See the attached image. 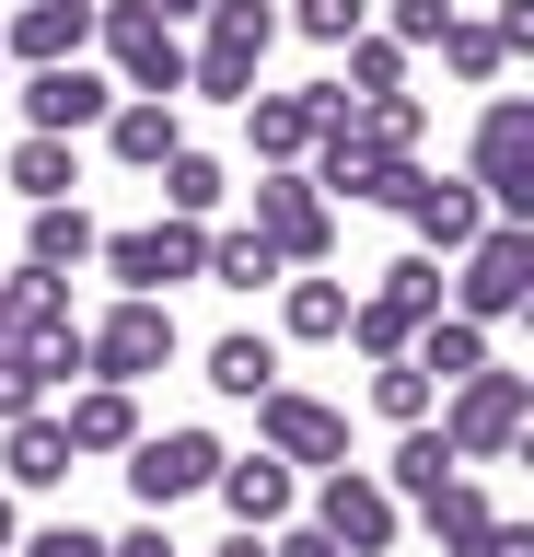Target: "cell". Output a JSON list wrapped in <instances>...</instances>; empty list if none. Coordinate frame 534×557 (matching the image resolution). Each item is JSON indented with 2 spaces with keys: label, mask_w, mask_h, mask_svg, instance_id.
Here are the masks:
<instances>
[{
  "label": "cell",
  "mask_w": 534,
  "mask_h": 557,
  "mask_svg": "<svg viewBox=\"0 0 534 557\" xmlns=\"http://www.w3.org/2000/svg\"><path fill=\"white\" fill-rule=\"evenodd\" d=\"M280 383V337H256V325H233V337H210V395H233V407H256Z\"/></svg>",
  "instance_id": "cb8c5ba5"
},
{
  "label": "cell",
  "mask_w": 534,
  "mask_h": 557,
  "mask_svg": "<svg viewBox=\"0 0 534 557\" xmlns=\"http://www.w3.org/2000/svg\"><path fill=\"white\" fill-rule=\"evenodd\" d=\"M337 337L360 348V360H407V337H419V313H395L384 290H349V325Z\"/></svg>",
  "instance_id": "1f68e13d"
},
{
  "label": "cell",
  "mask_w": 534,
  "mask_h": 557,
  "mask_svg": "<svg viewBox=\"0 0 534 557\" xmlns=\"http://www.w3.org/2000/svg\"><path fill=\"white\" fill-rule=\"evenodd\" d=\"M94 244H105V221L82 198H47L36 221H24V268H47V278H71V268H94Z\"/></svg>",
  "instance_id": "ffe728a7"
},
{
  "label": "cell",
  "mask_w": 534,
  "mask_h": 557,
  "mask_svg": "<svg viewBox=\"0 0 534 557\" xmlns=\"http://www.w3.org/2000/svg\"><path fill=\"white\" fill-rule=\"evenodd\" d=\"M12 557H105L94 522H36V534H12Z\"/></svg>",
  "instance_id": "74e56055"
},
{
  "label": "cell",
  "mask_w": 534,
  "mask_h": 557,
  "mask_svg": "<svg viewBox=\"0 0 534 557\" xmlns=\"http://www.w3.org/2000/svg\"><path fill=\"white\" fill-rule=\"evenodd\" d=\"M198 278H221V290H280V256H268V233H256V221H233V233H210V268Z\"/></svg>",
  "instance_id": "83f0119b"
},
{
  "label": "cell",
  "mask_w": 534,
  "mask_h": 557,
  "mask_svg": "<svg viewBox=\"0 0 534 557\" xmlns=\"http://www.w3.org/2000/svg\"><path fill=\"white\" fill-rule=\"evenodd\" d=\"M523 302H534V221H488V233L442 268V313L499 325V313H523Z\"/></svg>",
  "instance_id": "7a4b0ae2"
},
{
  "label": "cell",
  "mask_w": 534,
  "mask_h": 557,
  "mask_svg": "<svg viewBox=\"0 0 534 557\" xmlns=\"http://www.w3.org/2000/svg\"><path fill=\"white\" fill-rule=\"evenodd\" d=\"M82 47H94V0H24L12 35H0V59H24V70H59Z\"/></svg>",
  "instance_id": "e0dca14e"
},
{
  "label": "cell",
  "mask_w": 534,
  "mask_h": 557,
  "mask_svg": "<svg viewBox=\"0 0 534 557\" xmlns=\"http://www.w3.org/2000/svg\"><path fill=\"white\" fill-rule=\"evenodd\" d=\"M454 12H464V0H454Z\"/></svg>",
  "instance_id": "bcb514c9"
},
{
  "label": "cell",
  "mask_w": 534,
  "mask_h": 557,
  "mask_svg": "<svg viewBox=\"0 0 534 557\" xmlns=\"http://www.w3.org/2000/svg\"><path fill=\"white\" fill-rule=\"evenodd\" d=\"M407 360H419V372H430V395H442V383L488 372V325H464V313H430L419 337H407Z\"/></svg>",
  "instance_id": "603a6c76"
},
{
  "label": "cell",
  "mask_w": 534,
  "mask_h": 557,
  "mask_svg": "<svg viewBox=\"0 0 534 557\" xmlns=\"http://www.w3.org/2000/svg\"><path fill=\"white\" fill-rule=\"evenodd\" d=\"M419 522H430V546H442V557H464V546H476V534L499 522V499H488V487H476V476L454 465V476H442V487L419 499Z\"/></svg>",
  "instance_id": "7402d4cb"
},
{
  "label": "cell",
  "mask_w": 534,
  "mask_h": 557,
  "mask_svg": "<svg viewBox=\"0 0 534 557\" xmlns=\"http://www.w3.org/2000/svg\"><path fill=\"white\" fill-rule=\"evenodd\" d=\"M280 325L302 348H325L337 325H349V278H280Z\"/></svg>",
  "instance_id": "f1b7e54d"
},
{
  "label": "cell",
  "mask_w": 534,
  "mask_h": 557,
  "mask_svg": "<svg viewBox=\"0 0 534 557\" xmlns=\"http://www.w3.org/2000/svg\"><path fill=\"white\" fill-rule=\"evenodd\" d=\"M105 104H116V82H105L94 59L24 70V128H36V139H82V128H105Z\"/></svg>",
  "instance_id": "5bb4252c"
},
{
  "label": "cell",
  "mask_w": 534,
  "mask_h": 557,
  "mask_svg": "<svg viewBox=\"0 0 534 557\" xmlns=\"http://www.w3.org/2000/svg\"><path fill=\"white\" fill-rule=\"evenodd\" d=\"M360 128L384 139L395 163H419V139H430V104H419V94H372V104H360Z\"/></svg>",
  "instance_id": "836d02e7"
},
{
  "label": "cell",
  "mask_w": 534,
  "mask_h": 557,
  "mask_svg": "<svg viewBox=\"0 0 534 557\" xmlns=\"http://www.w3.org/2000/svg\"><path fill=\"white\" fill-rule=\"evenodd\" d=\"M0 174H12V198H24V209H47V198H71V186H82V151H71V139H36V128H24Z\"/></svg>",
  "instance_id": "d4e9b609"
},
{
  "label": "cell",
  "mask_w": 534,
  "mask_h": 557,
  "mask_svg": "<svg viewBox=\"0 0 534 557\" xmlns=\"http://www.w3.org/2000/svg\"><path fill=\"white\" fill-rule=\"evenodd\" d=\"M430 407H442V395H430V372H419V360H372V418H395V430H419Z\"/></svg>",
  "instance_id": "d6a6232c"
},
{
  "label": "cell",
  "mask_w": 534,
  "mask_h": 557,
  "mask_svg": "<svg viewBox=\"0 0 534 557\" xmlns=\"http://www.w3.org/2000/svg\"><path fill=\"white\" fill-rule=\"evenodd\" d=\"M210 557H268V534H233V546H210Z\"/></svg>",
  "instance_id": "ee69618b"
},
{
  "label": "cell",
  "mask_w": 534,
  "mask_h": 557,
  "mask_svg": "<svg viewBox=\"0 0 534 557\" xmlns=\"http://www.w3.org/2000/svg\"><path fill=\"white\" fill-rule=\"evenodd\" d=\"M59 430H71V453H128L140 442V383H82L59 407Z\"/></svg>",
  "instance_id": "d6986e66"
},
{
  "label": "cell",
  "mask_w": 534,
  "mask_h": 557,
  "mask_svg": "<svg viewBox=\"0 0 534 557\" xmlns=\"http://www.w3.org/2000/svg\"><path fill=\"white\" fill-rule=\"evenodd\" d=\"M151 174H163V209H175V221H221V198H233V174H221L198 139H186V151H163Z\"/></svg>",
  "instance_id": "484cf974"
},
{
  "label": "cell",
  "mask_w": 534,
  "mask_h": 557,
  "mask_svg": "<svg viewBox=\"0 0 534 557\" xmlns=\"http://www.w3.org/2000/svg\"><path fill=\"white\" fill-rule=\"evenodd\" d=\"M105 151H116L128 174H151L163 151H186V116H175L163 94H116V104H105Z\"/></svg>",
  "instance_id": "ac0fdd59"
},
{
  "label": "cell",
  "mask_w": 534,
  "mask_h": 557,
  "mask_svg": "<svg viewBox=\"0 0 534 557\" xmlns=\"http://www.w3.org/2000/svg\"><path fill=\"white\" fill-rule=\"evenodd\" d=\"M198 59H186V94H210V104H245L256 94V59H268V35H280V12L268 0H210L198 12Z\"/></svg>",
  "instance_id": "ba28073f"
},
{
  "label": "cell",
  "mask_w": 534,
  "mask_h": 557,
  "mask_svg": "<svg viewBox=\"0 0 534 557\" xmlns=\"http://www.w3.org/2000/svg\"><path fill=\"white\" fill-rule=\"evenodd\" d=\"M268 557H349L337 534H314V522H268Z\"/></svg>",
  "instance_id": "f35d334b"
},
{
  "label": "cell",
  "mask_w": 534,
  "mask_h": 557,
  "mask_svg": "<svg viewBox=\"0 0 534 557\" xmlns=\"http://www.w3.org/2000/svg\"><path fill=\"white\" fill-rule=\"evenodd\" d=\"M384 198L407 209V233H419V256H442V268H454L464 244L488 233V198H476L464 174H419V163H395V186H384Z\"/></svg>",
  "instance_id": "7c38bea8"
},
{
  "label": "cell",
  "mask_w": 534,
  "mask_h": 557,
  "mask_svg": "<svg viewBox=\"0 0 534 557\" xmlns=\"http://www.w3.org/2000/svg\"><path fill=\"white\" fill-rule=\"evenodd\" d=\"M302 174H314L325 198L349 209V198H384V186H395V151H384L372 128H360V116H337V128H325L314 151H302Z\"/></svg>",
  "instance_id": "2e32d148"
},
{
  "label": "cell",
  "mask_w": 534,
  "mask_h": 557,
  "mask_svg": "<svg viewBox=\"0 0 534 557\" xmlns=\"http://www.w3.org/2000/svg\"><path fill=\"white\" fill-rule=\"evenodd\" d=\"M210 499L233 511V534H268V522H290V511H302V476H290L280 453H221Z\"/></svg>",
  "instance_id": "9a60e30c"
},
{
  "label": "cell",
  "mask_w": 534,
  "mask_h": 557,
  "mask_svg": "<svg viewBox=\"0 0 534 557\" xmlns=\"http://www.w3.org/2000/svg\"><path fill=\"white\" fill-rule=\"evenodd\" d=\"M256 453H280L290 476H325V465H349V407H325L302 383H268L256 395Z\"/></svg>",
  "instance_id": "9c48e42d"
},
{
  "label": "cell",
  "mask_w": 534,
  "mask_h": 557,
  "mask_svg": "<svg viewBox=\"0 0 534 557\" xmlns=\"http://www.w3.org/2000/svg\"><path fill=\"white\" fill-rule=\"evenodd\" d=\"M442 442H454V465H511L534 430V372H511V360H488V372L442 383V418H430Z\"/></svg>",
  "instance_id": "6da1fadb"
},
{
  "label": "cell",
  "mask_w": 534,
  "mask_h": 557,
  "mask_svg": "<svg viewBox=\"0 0 534 557\" xmlns=\"http://www.w3.org/2000/svg\"><path fill=\"white\" fill-rule=\"evenodd\" d=\"M464 557H534V522H511V511H499V522H488V534H476Z\"/></svg>",
  "instance_id": "ab89813d"
},
{
  "label": "cell",
  "mask_w": 534,
  "mask_h": 557,
  "mask_svg": "<svg viewBox=\"0 0 534 557\" xmlns=\"http://www.w3.org/2000/svg\"><path fill=\"white\" fill-rule=\"evenodd\" d=\"M464 186L488 198V221H534V94H488L464 139Z\"/></svg>",
  "instance_id": "3957f363"
},
{
  "label": "cell",
  "mask_w": 534,
  "mask_h": 557,
  "mask_svg": "<svg viewBox=\"0 0 534 557\" xmlns=\"http://www.w3.org/2000/svg\"><path fill=\"white\" fill-rule=\"evenodd\" d=\"M163 360H175V302L116 290V302L82 325V383H151Z\"/></svg>",
  "instance_id": "8992f818"
},
{
  "label": "cell",
  "mask_w": 534,
  "mask_h": 557,
  "mask_svg": "<svg viewBox=\"0 0 534 557\" xmlns=\"http://www.w3.org/2000/svg\"><path fill=\"white\" fill-rule=\"evenodd\" d=\"M442 476H454V442H442L430 418H419V430H395V465H384V487H395V499L419 511V499H430Z\"/></svg>",
  "instance_id": "4dcf8cb0"
},
{
  "label": "cell",
  "mask_w": 534,
  "mask_h": 557,
  "mask_svg": "<svg viewBox=\"0 0 534 557\" xmlns=\"http://www.w3.org/2000/svg\"><path fill=\"white\" fill-rule=\"evenodd\" d=\"M290 24L314 47H349V35H372V0H290Z\"/></svg>",
  "instance_id": "8d00e7d4"
},
{
  "label": "cell",
  "mask_w": 534,
  "mask_h": 557,
  "mask_svg": "<svg viewBox=\"0 0 534 557\" xmlns=\"http://www.w3.org/2000/svg\"><path fill=\"white\" fill-rule=\"evenodd\" d=\"M12 534H24V511H12V487H0V557H12Z\"/></svg>",
  "instance_id": "7bdbcfd3"
},
{
  "label": "cell",
  "mask_w": 534,
  "mask_h": 557,
  "mask_svg": "<svg viewBox=\"0 0 534 557\" xmlns=\"http://www.w3.org/2000/svg\"><path fill=\"white\" fill-rule=\"evenodd\" d=\"M36 407H47V372L24 360V337H0V430H12V418H36Z\"/></svg>",
  "instance_id": "d590c367"
},
{
  "label": "cell",
  "mask_w": 534,
  "mask_h": 557,
  "mask_svg": "<svg viewBox=\"0 0 534 557\" xmlns=\"http://www.w3.org/2000/svg\"><path fill=\"white\" fill-rule=\"evenodd\" d=\"M71 465H82V453H71V430H59V418H12V442H0V476H12V487H71Z\"/></svg>",
  "instance_id": "44dd1931"
},
{
  "label": "cell",
  "mask_w": 534,
  "mask_h": 557,
  "mask_svg": "<svg viewBox=\"0 0 534 557\" xmlns=\"http://www.w3.org/2000/svg\"><path fill=\"white\" fill-rule=\"evenodd\" d=\"M210 476H221L210 430H140V442H128V499H140L151 522L186 511V499H210Z\"/></svg>",
  "instance_id": "8fae6325"
},
{
  "label": "cell",
  "mask_w": 534,
  "mask_h": 557,
  "mask_svg": "<svg viewBox=\"0 0 534 557\" xmlns=\"http://www.w3.org/2000/svg\"><path fill=\"white\" fill-rule=\"evenodd\" d=\"M245 198H256V233H268V256H280V268H325V256H337V198H325L302 163L256 174Z\"/></svg>",
  "instance_id": "52a82bcc"
},
{
  "label": "cell",
  "mask_w": 534,
  "mask_h": 557,
  "mask_svg": "<svg viewBox=\"0 0 534 557\" xmlns=\"http://www.w3.org/2000/svg\"><path fill=\"white\" fill-rule=\"evenodd\" d=\"M105 557H186V546H175V534H163V522H151V511H140V522H128V534H116V546H105Z\"/></svg>",
  "instance_id": "60d3db41"
},
{
  "label": "cell",
  "mask_w": 534,
  "mask_h": 557,
  "mask_svg": "<svg viewBox=\"0 0 534 557\" xmlns=\"http://www.w3.org/2000/svg\"><path fill=\"white\" fill-rule=\"evenodd\" d=\"M442 70H454V82H476V94H499L511 47H499V24H488V12H454V24H442Z\"/></svg>",
  "instance_id": "4316f807"
},
{
  "label": "cell",
  "mask_w": 534,
  "mask_h": 557,
  "mask_svg": "<svg viewBox=\"0 0 534 557\" xmlns=\"http://www.w3.org/2000/svg\"><path fill=\"white\" fill-rule=\"evenodd\" d=\"M94 47H105V82L116 94H186V35L151 12V0H94Z\"/></svg>",
  "instance_id": "277c9868"
},
{
  "label": "cell",
  "mask_w": 534,
  "mask_h": 557,
  "mask_svg": "<svg viewBox=\"0 0 534 557\" xmlns=\"http://www.w3.org/2000/svg\"><path fill=\"white\" fill-rule=\"evenodd\" d=\"M151 12H163V24H198V12H210V0H151Z\"/></svg>",
  "instance_id": "b9f144b4"
},
{
  "label": "cell",
  "mask_w": 534,
  "mask_h": 557,
  "mask_svg": "<svg viewBox=\"0 0 534 557\" xmlns=\"http://www.w3.org/2000/svg\"><path fill=\"white\" fill-rule=\"evenodd\" d=\"M94 268H105L116 290L163 302L175 278H198V268H210V221H175V209H163V221H116V233L94 244Z\"/></svg>",
  "instance_id": "5b68a950"
},
{
  "label": "cell",
  "mask_w": 534,
  "mask_h": 557,
  "mask_svg": "<svg viewBox=\"0 0 534 557\" xmlns=\"http://www.w3.org/2000/svg\"><path fill=\"white\" fill-rule=\"evenodd\" d=\"M12 313H24V290H12V278H0V337H12Z\"/></svg>",
  "instance_id": "f6af8a7d"
},
{
  "label": "cell",
  "mask_w": 534,
  "mask_h": 557,
  "mask_svg": "<svg viewBox=\"0 0 534 557\" xmlns=\"http://www.w3.org/2000/svg\"><path fill=\"white\" fill-rule=\"evenodd\" d=\"M337 94H349V104L407 94V47H395V35H349V47H337Z\"/></svg>",
  "instance_id": "f546056e"
},
{
  "label": "cell",
  "mask_w": 534,
  "mask_h": 557,
  "mask_svg": "<svg viewBox=\"0 0 534 557\" xmlns=\"http://www.w3.org/2000/svg\"><path fill=\"white\" fill-rule=\"evenodd\" d=\"M337 116H360L337 82H302V94H245V128H256V174H280V163H302Z\"/></svg>",
  "instance_id": "4fadbf2b"
},
{
  "label": "cell",
  "mask_w": 534,
  "mask_h": 557,
  "mask_svg": "<svg viewBox=\"0 0 534 557\" xmlns=\"http://www.w3.org/2000/svg\"><path fill=\"white\" fill-rule=\"evenodd\" d=\"M302 522H314V534H337L349 557H384L395 534H407V499H395L372 465H325V476H314V511H302Z\"/></svg>",
  "instance_id": "30bf717a"
},
{
  "label": "cell",
  "mask_w": 534,
  "mask_h": 557,
  "mask_svg": "<svg viewBox=\"0 0 534 557\" xmlns=\"http://www.w3.org/2000/svg\"><path fill=\"white\" fill-rule=\"evenodd\" d=\"M372 290H384L395 313H419V325H430V313H442V256H419V244H407V256L372 278Z\"/></svg>",
  "instance_id": "e575fe53"
}]
</instances>
